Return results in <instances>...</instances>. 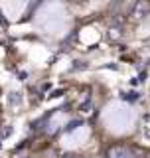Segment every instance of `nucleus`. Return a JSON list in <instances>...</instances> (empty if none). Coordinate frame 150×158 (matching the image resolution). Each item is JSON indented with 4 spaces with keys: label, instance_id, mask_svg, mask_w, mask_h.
<instances>
[{
    "label": "nucleus",
    "instance_id": "f257e3e1",
    "mask_svg": "<svg viewBox=\"0 0 150 158\" xmlns=\"http://www.w3.org/2000/svg\"><path fill=\"white\" fill-rule=\"evenodd\" d=\"M105 156L107 158H140V152L124 144H115L111 148H107Z\"/></svg>",
    "mask_w": 150,
    "mask_h": 158
},
{
    "label": "nucleus",
    "instance_id": "0eeeda50",
    "mask_svg": "<svg viewBox=\"0 0 150 158\" xmlns=\"http://www.w3.org/2000/svg\"><path fill=\"white\" fill-rule=\"evenodd\" d=\"M77 65H73V69H85V63L83 61H75Z\"/></svg>",
    "mask_w": 150,
    "mask_h": 158
},
{
    "label": "nucleus",
    "instance_id": "20e7f679",
    "mask_svg": "<svg viewBox=\"0 0 150 158\" xmlns=\"http://www.w3.org/2000/svg\"><path fill=\"white\" fill-rule=\"evenodd\" d=\"M142 132H144V136L150 138V115H144L142 117Z\"/></svg>",
    "mask_w": 150,
    "mask_h": 158
},
{
    "label": "nucleus",
    "instance_id": "1a4fd4ad",
    "mask_svg": "<svg viewBox=\"0 0 150 158\" xmlns=\"http://www.w3.org/2000/svg\"><path fill=\"white\" fill-rule=\"evenodd\" d=\"M63 158H79L77 154H71V152H67V154H63Z\"/></svg>",
    "mask_w": 150,
    "mask_h": 158
},
{
    "label": "nucleus",
    "instance_id": "7ed1b4c3",
    "mask_svg": "<svg viewBox=\"0 0 150 158\" xmlns=\"http://www.w3.org/2000/svg\"><path fill=\"white\" fill-rule=\"evenodd\" d=\"M109 40H113V42H117V40H121L123 38V28L121 26H111L109 28Z\"/></svg>",
    "mask_w": 150,
    "mask_h": 158
},
{
    "label": "nucleus",
    "instance_id": "39448f33",
    "mask_svg": "<svg viewBox=\"0 0 150 158\" xmlns=\"http://www.w3.org/2000/svg\"><path fill=\"white\" fill-rule=\"evenodd\" d=\"M123 99H127V101H136V99H138V93H124V95H123Z\"/></svg>",
    "mask_w": 150,
    "mask_h": 158
},
{
    "label": "nucleus",
    "instance_id": "f03ea898",
    "mask_svg": "<svg viewBox=\"0 0 150 158\" xmlns=\"http://www.w3.org/2000/svg\"><path fill=\"white\" fill-rule=\"evenodd\" d=\"M148 12H150V2H144V0H140V2L134 4V8H132L131 16H132L134 20H142Z\"/></svg>",
    "mask_w": 150,
    "mask_h": 158
},
{
    "label": "nucleus",
    "instance_id": "423d86ee",
    "mask_svg": "<svg viewBox=\"0 0 150 158\" xmlns=\"http://www.w3.org/2000/svg\"><path fill=\"white\" fill-rule=\"evenodd\" d=\"M91 107H93V105H91V101H85L83 105L79 107V111H81V113H89V111H91Z\"/></svg>",
    "mask_w": 150,
    "mask_h": 158
},
{
    "label": "nucleus",
    "instance_id": "6e6552de",
    "mask_svg": "<svg viewBox=\"0 0 150 158\" xmlns=\"http://www.w3.org/2000/svg\"><path fill=\"white\" fill-rule=\"evenodd\" d=\"M77 125H79V121H75V123H69V125H67V131H71V128H75Z\"/></svg>",
    "mask_w": 150,
    "mask_h": 158
}]
</instances>
